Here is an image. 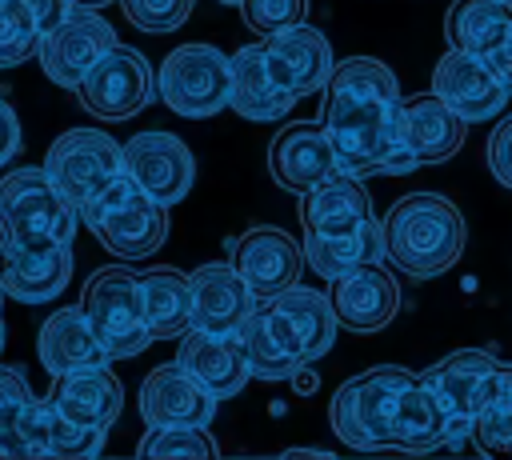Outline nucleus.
I'll return each mask as SVG.
<instances>
[{
  "label": "nucleus",
  "mask_w": 512,
  "mask_h": 460,
  "mask_svg": "<svg viewBox=\"0 0 512 460\" xmlns=\"http://www.w3.org/2000/svg\"><path fill=\"white\" fill-rule=\"evenodd\" d=\"M320 128L332 144L336 168L348 176H404L416 168L412 152L400 144L396 72L376 56H348L332 64L324 80Z\"/></svg>",
  "instance_id": "nucleus-1"
},
{
  "label": "nucleus",
  "mask_w": 512,
  "mask_h": 460,
  "mask_svg": "<svg viewBox=\"0 0 512 460\" xmlns=\"http://www.w3.org/2000/svg\"><path fill=\"white\" fill-rule=\"evenodd\" d=\"M28 4V12H32V20H36V28H40V36L48 32V28H56L68 12H72V0H24Z\"/></svg>",
  "instance_id": "nucleus-43"
},
{
  "label": "nucleus",
  "mask_w": 512,
  "mask_h": 460,
  "mask_svg": "<svg viewBox=\"0 0 512 460\" xmlns=\"http://www.w3.org/2000/svg\"><path fill=\"white\" fill-rule=\"evenodd\" d=\"M136 292H140V312L152 340H176L192 328V288L180 268L160 264V268L136 272Z\"/></svg>",
  "instance_id": "nucleus-29"
},
{
  "label": "nucleus",
  "mask_w": 512,
  "mask_h": 460,
  "mask_svg": "<svg viewBox=\"0 0 512 460\" xmlns=\"http://www.w3.org/2000/svg\"><path fill=\"white\" fill-rule=\"evenodd\" d=\"M36 352H40V364H44L48 376H64V372H80V368L112 364L108 352H104V344H100L96 332L88 328L80 304L56 308V312L40 324Z\"/></svg>",
  "instance_id": "nucleus-25"
},
{
  "label": "nucleus",
  "mask_w": 512,
  "mask_h": 460,
  "mask_svg": "<svg viewBox=\"0 0 512 460\" xmlns=\"http://www.w3.org/2000/svg\"><path fill=\"white\" fill-rule=\"evenodd\" d=\"M20 120H16V108L8 100H0V168L20 152Z\"/></svg>",
  "instance_id": "nucleus-42"
},
{
  "label": "nucleus",
  "mask_w": 512,
  "mask_h": 460,
  "mask_svg": "<svg viewBox=\"0 0 512 460\" xmlns=\"http://www.w3.org/2000/svg\"><path fill=\"white\" fill-rule=\"evenodd\" d=\"M228 56L216 44H180L164 56L156 72L160 100L188 120H204L228 108Z\"/></svg>",
  "instance_id": "nucleus-7"
},
{
  "label": "nucleus",
  "mask_w": 512,
  "mask_h": 460,
  "mask_svg": "<svg viewBox=\"0 0 512 460\" xmlns=\"http://www.w3.org/2000/svg\"><path fill=\"white\" fill-rule=\"evenodd\" d=\"M32 404V388L20 368L0 364V456H28L24 416Z\"/></svg>",
  "instance_id": "nucleus-34"
},
{
  "label": "nucleus",
  "mask_w": 512,
  "mask_h": 460,
  "mask_svg": "<svg viewBox=\"0 0 512 460\" xmlns=\"http://www.w3.org/2000/svg\"><path fill=\"white\" fill-rule=\"evenodd\" d=\"M236 344L244 352V364H248V376L256 380H268V384H280V380H292L296 376V356L284 348V340L276 336V328L268 324L260 300L252 304V312L236 324Z\"/></svg>",
  "instance_id": "nucleus-32"
},
{
  "label": "nucleus",
  "mask_w": 512,
  "mask_h": 460,
  "mask_svg": "<svg viewBox=\"0 0 512 460\" xmlns=\"http://www.w3.org/2000/svg\"><path fill=\"white\" fill-rule=\"evenodd\" d=\"M24 440H28V456H64V460H84L104 448L100 428H84L68 420L48 404V396H32L24 416Z\"/></svg>",
  "instance_id": "nucleus-30"
},
{
  "label": "nucleus",
  "mask_w": 512,
  "mask_h": 460,
  "mask_svg": "<svg viewBox=\"0 0 512 460\" xmlns=\"http://www.w3.org/2000/svg\"><path fill=\"white\" fill-rule=\"evenodd\" d=\"M112 44H116L112 24H108L100 12L72 4V12H68L56 28H48V32L40 36L36 60H40V68H44V76H48L52 84L76 88L80 76H84Z\"/></svg>",
  "instance_id": "nucleus-12"
},
{
  "label": "nucleus",
  "mask_w": 512,
  "mask_h": 460,
  "mask_svg": "<svg viewBox=\"0 0 512 460\" xmlns=\"http://www.w3.org/2000/svg\"><path fill=\"white\" fill-rule=\"evenodd\" d=\"M180 340V352H176V364L196 380L204 384L216 400H228V396H240V388L248 384V364H244V352L236 344V336H216V332H200V328H188Z\"/></svg>",
  "instance_id": "nucleus-24"
},
{
  "label": "nucleus",
  "mask_w": 512,
  "mask_h": 460,
  "mask_svg": "<svg viewBox=\"0 0 512 460\" xmlns=\"http://www.w3.org/2000/svg\"><path fill=\"white\" fill-rule=\"evenodd\" d=\"M480 60H484V64L496 72V80H500V84H508V88H512V16H508L504 32H500V36L488 44V52H484Z\"/></svg>",
  "instance_id": "nucleus-41"
},
{
  "label": "nucleus",
  "mask_w": 512,
  "mask_h": 460,
  "mask_svg": "<svg viewBox=\"0 0 512 460\" xmlns=\"http://www.w3.org/2000/svg\"><path fill=\"white\" fill-rule=\"evenodd\" d=\"M500 376H504V364L492 352H484V348H456L444 360H436L432 368H424L416 376V384H424L428 396L448 416V436H468L472 416L488 404V396L496 392Z\"/></svg>",
  "instance_id": "nucleus-9"
},
{
  "label": "nucleus",
  "mask_w": 512,
  "mask_h": 460,
  "mask_svg": "<svg viewBox=\"0 0 512 460\" xmlns=\"http://www.w3.org/2000/svg\"><path fill=\"white\" fill-rule=\"evenodd\" d=\"M484 156H488V172H492L504 188H512V116H504V120L492 128Z\"/></svg>",
  "instance_id": "nucleus-40"
},
{
  "label": "nucleus",
  "mask_w": 512,
  "mask_h": 460,
  "mask_svg": "<svg viewBox=\"0 0 512 460\" xmlns=\"http://www.w3.org/2000/svg\"><path fill=\"white\" fill-rule=\"evenodd\" d=\"M48 180L80 208L92 200L104 184H112L120 168V140H112L100 128H68L48 144V156L40 164Z\"/></svg>",
  "instance_id": "nucleus-10"
},
{
  "label": "nucleus",
  "mask_w": 512,
  "mask_h": 460,
  "mask_svg": "<svg viewBox=\"0 0 512 460\" xmlns=\"http://www.w3.org/2000/svg\"><path fill=\"white\" fill-rule=\"evenodd\" d=\"M80 108L92 112L96 120H132L156 100V72L144 60V52L128 44H112L72 88Z\"/></svg>",
  "instance_id": "nucleus-8"
},
{
  "label": "nucleus",
  "mask_w": 512,
  "mask_h": 460,
  "mask_svg": "<svg viewBox=\"0 0 512 460\" xmlns=\"http://www.w3.org/2000/svg\"><path fill=\"white\" fill-rule=\"evenodd\" d=\"M268 172L284 192H304L336 172L332 144L320 120H292L268 140Z\"/></svg>",
  "instance_id": "nucleus-19"
},
{
  "label": "nucleus",
  "mask_w": 512,
  "mask_h": 460,
  "mask_svg": "<svg viewBox=\"0 0 512 460\" xmlns=\"http://www.w3.org/2000/svg\"><path fill=\"white\" fill-rule=\"evenodd\" d=\"M236 8L256 36H272V32L300 24L308 12V0H240Z\"/></svg>",
  "instance_id": "nucleus-38"
},
{
  "label": "nucleus",
  "mask_w": 512,
  "mask_h": 460,
  "mask_svg": "<svg viewBox=\"0 0 512 460\" xmlns=\"http://www.w3.org/2000/svg\"><path fill=\"white\" fill-rule=\"evenodd\" d=\"M268 324L276 328V336L284 340V348L296 356V364H316L332 340H336V312L328 304V292H316V288H284L268 300H260Z\"/></svg>",
  "instance_id": "nucleus-13"
},
{
  "label": "nucleus",
  "mask_w": 512,
  "mask_h": 460,
  "mask_svg": "<svg viewBox=\"0 0 512 460\" xmlns=\"http://www.w3.org/2000/svg\"><path fill=\"white\" fill-rule=\"evenodd\" d=\"M0 352H4V320H0Z\"/></svg>",
  "instance_id": "nucleus-45"
},
{
  "label": "nucleus",
  "mask_w": 512,
  "mask_h": 460,
  "mask_svg": "<svg viewBox=\"0 0 512 460\" xmlns=\"http://www.w3.org/2000/svg\"><path fill=\"white\" fill-rule=\"evenodd\" d=\"M444 440H448V416L428 396V388L416 384V376H412V384L400 392V404L392 412L388 448H400V452H432Z\"/></svg>",
  "instance_id": "nucleus-31"
},
{
  "label": "nucleus",
  "mask_w": 512,
  "mask_h": 460,
  "mask_svg": "<svg viewBox=\"0 0 512 460\" xmlns=\"http://www.w3.org/2000/svg\"><path fill=\"white\" fill-rule=\"evenodd\" d=\"M380 228H384V260L412 280H432L448 272L468 240L460 208L440 192L400 196L380 220Z\"/></svg>",
  "instance_id": "nucleus-2"
},
{
  "label": "nucleus",
  "mask_w": 512,
  "mask_h": 460,
  "mask_svg": "<svg viewBox=\"0 0 512 460\" xmlns=\"http://www.w3.org/2000/svg\"><path fill=\"white\" fill-rule=\"evenodd\" d=\"M72 280V244H24L0 236V292L20 304H48Z\"/></svg>",
  "instance_id": "nucleus-14"
},
{
  "label": "nucleus",
  "mask_w": 512,
  "mask_h": 460,
  "mask_svg": "<svg viewBox=\"0 0 512 460\" xmlns=\"http://www.w3.org/2000/svg\"><path fill=\"white\" fill-rule=\"evenodd\" d=\"M468 436L484 452H512V368L508 364H504V376H500L496 392L488 396V404L472 416Z\"/></svg>",
  "instance_id": "nucleus-35"
},
{
  "label": "nucleus",
  "mask_w": 512,
  "mask_h": 460,
  "mask_svg": "<svg viewBox=\"0 0 512 460\" xmlns=\"http://www.w3.org/2000/svg\"><path fill=\"white\" fill-rule=\"evenodd\" d=\"M140 416L144 424H200L208 428L216 416V396L196 384L176 360L156 364L140 384Z\"/></svg>",
  "instance_id": "nucleus-21"
},
{
  "label": "nucleus",
  "mask_w": 512,
  "mask_h": 460,
  "mask_svg": "<svg viewBox=\"0 0 512 460\" xmlns=\"http://www.w3.org/2000/svg\"><path fill=\"white\" fill-rule=\"evenodd\" d=\"M72 4H80V8H104V4H112V0H72Z\"/></svg>",
  "instance_id": "nucleus-44"
},
{
  "label": "nucleus",
  "mask_w": 512,
  "mask_h": 460,
  "mask_svg": "<svg viewBox=\"0 0 512 460\" xmlns=\"http://www.w3.org/2000/svg\"><path fill=\"white\" fill-rule=\"evenodd\" d=\"M80 224L120 260H144L168 240V208L140 192L124 172L76 208Z\"/></svg>",
  "instance_id": "nucleus-3"
},
{
  "label": "nucleus",
  "mask_w": 512,
  "mask_h": 460,
  "mask_svg": "<svg viewBox=\"0 0 512 460\" xmlns=\"http://www.w3.org/2000/svg\"><path fill=\"white\" fill-rule=\"evenodd\" d=\"M192 4L196 0H120L128 24L140 32H176L192 16Z\"/></svg>",
  "instance_id": "nucleus-39"
},
{
  "label": "nucleus",
  "mask_w": 512,
  "mask_h": 460,
  "mask_svg": "<svg viewBox=\"0 0 512 460\" xmlns=\"http://www.w3.org/2000/svg\"><path fill=\"white\" fill-rule=\"evenodd\" d=\"M228 264L236 268V276L248 284V292L256 300H268V296H276V292H284V288H292L300 280L304 252L284 228L256 224L236 240Z\"/></svg>",
  "instance_id": "nucleus-16"
},
{
  "label": "nucleus",
  "mask_w": 512,
  "mask_h": 460,
  "mask_svg": "<svg viewBox=\"0 0 512 460\" xmlns=\"http://www.w3.org/2000/svg\"><path fill=\"white\" fill-rule=\"evenodd\" d=\"M300 252H304V264L312 272H320L324 280H336V276H348L364 264L384 260V228L372 216L348 232H304Z\"/></svg>",
  "instance_id": "nucleus-28"
},
{
  "label": "nucleus",
  "mask_w": 512,
  "mask_h": 460,
  "mask_svg": "<svg viewBox=\"0 0 512 460\" xmlns=\"http://www.w3.org/2000/svg\"><path fill=\"white\" fill-rule=\"evenodd\" d=\"M40 28L24 0H0V68H16L36 56Z\"/></svg>",
  "instance_id": "nucleus-37"
},
{
  "label": "nucleus",
  "mask_w": 512,
  "mask_h": 460,
  "mask_svg": "<svg viewBox=\"0 0 512 460\" xmlns=\"http://www.w3.org/2000/svg\"><path fill=\"white\" fill-rule=\"evenodd\" d=\"M228 72H232L228 108L240 112L244 120H280V116H288V108L296 104V96H288V92L272 80L260 44L236 48V52L228 56Z\"/></svg>",
  "instance_id": "nucleus-27"
},
{
  "label": "nucleus",
  "mask_w": 512,
  "mask_h": 460,
  "mask_svg": "<svg viewBox=\"0 0 512 460\" xmlns=\"http://www.w3.org/2000/svg\"><path fill=\"white\" fill-rule=\"evenodd\" d=\"M140 456L172 460V456H216V440L200 424H148V432L136 444Z\"/></svg>",
  "instance_id": "nucleus-36"
},
{
  "label": "nucleus",
  "mask_w": 512,
  "mask_h": 460,
  "mask_svg": "<svg viewBox=\"0 0 512 460\" xmlns=\"http://www.w3.org/2000/svg\"><path fill=\"white\" fill-rule=\"evenodd\" d=\"M408 384H412V372L396 368V364H376V368L344 380L328 404V424H332L336 440L348 448H360V452L388 448V424H392V412Z\"/></svg>",
  "instance_id": "nucleus-4"
},
{
  "label": "nucleus",
  "mask_w": 512,
  "mask_h": 460,
  "mask_svg": "<svg viewBox=\"0 0 512 460\" xmlns=\"http://www.w3.org/2000/svg\"><path fill=\"white\" fill-rule=\"evenodd\" d=\"M260 52H264V64H268L272 80L288 96H296V100L320 92L324 80H328V72H332V64H336L328 36L320 28H312V24H304V20L292 24V28H284V32L264 36Z\"/></svg>",
  "instance_id": "nucleus-17"
},
{
  "label": "nucleus",
  "mask_w": 512,
  "mask_h": 460,
  "mask_svg": "<svg viewBox=\"0 0 512 460\" xmlns=\"http://www.w3.org/2000/svg\"><path fill=\"white\" fill-rule=\"evenodd\" d=\"M508 16H512V4H500V0H456L444 16L448 48L484 56L488 44L504 32Z\"/></svg>",
  "instance_id": "nucleus-33"
},
{
  "label": "nucleus",
  "mask_w": 512,
  "mask_h": 460,
  "mask_svg": "<svg viewBox=\"0 0 512 460\" xmlns=\"http://www.w3.org/2000/svg\"><path fill=\"white\" fill-rule=\"evenodd\" d=\"M0 304H4V292H0Z\"/></svg>",
  "instance_id": "nucleus-47"
},
{
  "label": "nucleus",
  "mask_w": 512,
  "mask_h": 460,
  "mask_svg": "<svg viewBox=\"0 0 512 460\" xmlns=\"http://www.w3.org/2000/svg\"><path fill=\"white\" fill-rule=\"evenodd\" d=\"M372 220V200L360 184V176L332 172L320 184L300 192V224L304 232H348Z\"/></svg>",
  "instance_id": "nucleus-26"
},
{
  "label": "nucleus",
  "mask_w": 512,
  "mask_h": 460,
  "mask_svg": "<svg viewBox=\"0 0 512 460\" xmlns=\"http://www.w3.org/2000/svg\"><path fill=\"white\" fill-rule=\"evenodd\" d=\"M500 4H512V0H500Z\"/></svg>",
  "instance_id": "nucleus-48"
},
{
  "label": "nucleus",
  "mask_w": 512,
  "mask_h": 460,
  "mask_svg": "<svg viewBox=\"0 0 512 460\" xmlns=\"http://www.w3.org/2000/svg\"><path fill=\"white\" fill-rule=\"evenodd\" d=\"M80 312H84L88 328L96 332V340L104 344L108 360H132L152 344V336L144 328V312H140L136 272L124 264L96 268L84 280Z\"/></svg>",
  "instance_id": "nucleus-6"
},
{
  "label": "nucleus",
  "mask_w": 512,
  "mask_h": 460,
  "mask_svg": "<svg viewBox=\"0 0 512 460\" xmlns=\"http://www.w3.org/2000/svg\"><path fill=\"white\" fill-rule=\"evenodd\" d=\"M188 288H192V328L216 332V336H232L236 324L256 304V296L248 292V284L236 276L232 264H200V268H192Z\"/></svg>",
  "instance_id": "nucleus-23"
},
{
  "label": "nucleus",
  "mask_w": 512,
  "mask_h": 460,
  "mask_svg": "<svg viewBox=\"0 0 512 460\" xmlns=\"http://www.w3.org/2000/svg\"><path fill=\"white\" fill-rule=\"evenodd\" d=\"M216 4H240V0H216Z\"/></svg>",
  "instance_id": "nucleus-46"
},
{
  "label": "nucleus",
  "mask_w": 512,
  "mask_h": 460,
  "mask_svg": "<svg viewBox=\"0 0 512 460\" xmlns=\"http://www.w3.org/2000/svg\"><path fill=\"white\" fill-rule=\"evenodd\" d=\"M396 132L416 164H440L460 152L468 124L436 92H420V96H400Z\"/></svg>",
  "instance_id": "nucleus-20"
},
{
  "label": "nucleus",
  "mask_w": 512,
  "mask_h": 460,
  "mask_svg": "<svg viewBox=\"0 0 512 460\" xmlns=\"http://www.w3.org/2000/svg\"><path fill=\"white\" fill-rule=\"evenodd\" d=\"M120 168L124 176L148 192L156 204H180L188 192H192V180H196V160H192V148L172 136V132H136L120 144Z\"/></svg>",
  "instance_id": "nucleus-11"
},
{
  "label": "nucleus",
  "mask_w": 512,
  "mask_h": 460,
  "mask_svg": "<svg viewBox=\"0 0 512 460\" xmlns=\"http://www.w3.org/2000/svg\"><path fill=\"white\" fill-rule=\"evenodd\" d=\"M48 404L84 428L108 432L116 424V416L124 412V384L116 380V372L108 364L64 372V376H52Z\"/></svg>",
  "instance_id": "nucleus-22"
},
{
  "label": "nucleus",
  "mask_w": 512,
  "mask_h": 460,
  "mask_svg": "<svg viewBox=\"0 0 512 460\" xmlns=\"http://www.w3.org/2000/svg\"><path fill=\"white\" fill-rule=\"evenodd\" d=\"M432 92L464 120V124H476V120H492L512 88L496 80V72L476 56V52H460V48H448L436 68H432Z\"/></svg>",
  "instance_id": "nucleus-15"
},
{
  "label": "nucleus",
  "mask_w": 512,
  "mask_h": 460,
  "mask_svg": "<svg viewBox=\"0 0 512 460\" xmlns=\"http://www.w3.org/2000/svg\"><path fill=\"white\" fill-rule=\"evenodd\" d=\"M328 304H332L340 328L380 332L400 312V288H396V276L384 268V260H376V264H364L348 276H336Z\"/></svg>",
  "instance_id": "nucleus-18"
},
{
  "label": "nucleus",
  "mask_w": 512,
  "mask_h": 460,
  "mask_svg": "<svg viewBox=\"0 0 512 460\" xmlns=\"http://www.w3.org/2000/svg\"><path fill=\"white\" fill-rule=\"evenodd\" d=\"M80 228L76 204L48 180L44 168L0 176V232L24 244H72Z\"/></svg>",
  "instance_id": "nucleus-5"
}]
</instances>
